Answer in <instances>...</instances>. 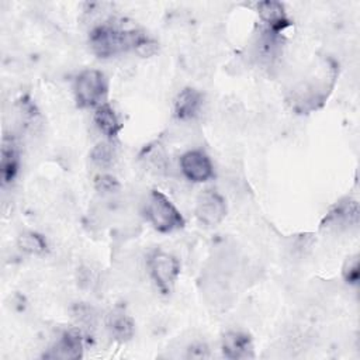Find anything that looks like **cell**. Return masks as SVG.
<instances>
[{"label":"cell","instance_id":"9a60e30c","mask_svg":"<svg viewBox=\"0 0 360 360\" xmlns=\"http://www.w3.org/2000/svg\"><path fill=\"white\" fill-rule=\"evenodd\" d=\"M17 246L20 250L28 255H42L46 250V242L42 235L37 232H24L17 239Z\"/></svg>","mask_w":360,"mask_h":360},{"label":"cell","instance_id":"3957f363","mask_svg":"<svg viewBox=\"0 0 360 360\" xmlns=\"http://www.w3.org/2000/svg\"><path fill=\"white\" fill-rule=\"evenodd\" d=\"M148 269L158 288L163 294L170 292L180 273L179 260L170 253L155 250L148 257Z\"/></svg>","mask_w":360,"mask_h":360},{"label":"cell","instance_id":"9c48e42d","mask_svg":"<svg viewBox=\"0 0 360 360\" xmlns=\"http://www.w3.org/2000/svg\"><path fill=\"white\" fill-rule=\"evenodd\" d=\"M257 13L262 21L266 24V30L270 32L280 34L291 24L284 10V6L280 1H274V0L260 1L257 4Z\"/></svg>","mask_w":360,"mask_h":360},{"label":"cell","instance_id":"4fadbf2b","mask_svg":"<svg viewBox=\"0 0 360 360\" xmlns=\"http://www.w3.org/2000/svg\"><path fill=\"white\" fill-rule=\"evenodd\" d=\"M0 169H1V179L3 183H10L18 170V155L13 146L11 142L4 141L1 148V160H0Z\"/></svg>","mask_w":360,"mask_h":360},{"label":"cell","instance_id":"30bf717a","mask_svg":"<svg viewBox=\"0 0 360 360\" xmlns=\"http://www.w3.org/2000/svg\"><path fill=\"white\" fill-rule=\"evenodd\" d=\"M201 105H202L201 93L195 89L186 87L177 94L174 100L176 117L181 121L193 120L200 112Z\"/></svg>","mask_w":360,"mask_h":360},{"label":"cell","instance_id":"8fae6325","mask_svg":"<svg viewBox=\"0 0 360 360\" xmlns=\"http://www.w3.org/2000/svg\"><path fill=\"white\" fill-rule=\"evenodd\" d=\"M105 326L110 335L118 342H127L134 336L135 325L131 316L121 308L112 309L105 318Z\"/></svg>","mask_w":360,"mask_h":360},{"label":"cell","instance_id":"ffe728a7","mask_svg":"<svg viewBox=\"0 0 360 360\" xmlns=\"http://www.w3.org/2000/svg\"><path fill=\"white\" fill-rule=\"evenodd\" d=\"M135 52L139 55V56H143V58H148V56H152L158 52V44L155 41H152L150 38H145L142 39L138 46L135 48Z\"/></svg>","mask_w":360,"mask_h":360},{"label":"cell","instance_id":"6da1fadb","mask_svg":"<svg viewBox=\"0 0 360 360\" xmlns=\"http://www.w3.org/2000/svg\"><path fill=\"white\" fill-rule=\"evenodd\" d=\"M146 217L159 232H172L184 225V218L160 191L152 190L146 202Z\"/></svg>","mask_w":360,"mask_h":360},{"label":"cell","instance_id":"2e32d148","mask_svg":"<svg viewBox=\"0 0 360 360\" xmlns=\"http://www.w3.org/2000/svg\"><path fill=\"white\" fill-rule=\"evenodd\" d=\"M143 159L156 172L160 173V172L166 170L167 159H166V153L160 145H149L143 152Z\"/></svg>","mask_w":360,"mask_h":360},{"label":"cell","instance_id":"52a82bcc","mask_svg":"<svg viewBox=\"0 0 360 360\" xmlns=\"http://www.w3.org/2000/svg\"><path fill=\"white\" fill-rule=\"evenodd\" d=\"M221 349L224 356L231 360L252 359L255 356L250 336L240 330H229L224 333L221 339Z\"/></svg>","mask_w":360,"mask_h":360},{"label":"cell","instance_id":"277c9868","mask_svg":"<svg viewBox=\"0 0 360 360\" xmlns=\"http://www.w3.org/2000/svg\"><path fill=\"white\" fill-rule=\"evenodd\" d=\"M226 215V204L221 194L214 190L202 191L195 204V217L205 226H217Z\"/></svg>","mask_w":360,"mask_h":360},{"label":"cell","instance_id":"7c38bea8","mask_svg":"<svg viewBox=\"0 0 360 360\" xmlns=\"http://www.w3.org/2000/svg\"><path fill=\"white\" fill-rule=\"evenodd\" d=\"M94 122L98 127V129L108 138L112 139L118 135L121 131L122 125L120 124V120L114 111V108L108 104L104 103L98 105L94 111Z\"/></svg>","mask_w":360,"mask_h":360},{"label":"cell","instance_id":"8992f818","mask_svg":"<svg viewBox=\"0 0 360 360\" xmlns=\"http://www.w3.org/2000/svg\"><path fill=\"white\" fill-rule=\"evenodd\" d=\"M359 224V205L357 201L345 198L339 201L325 217L322 226L333 231H343Z\"/></svg>","mask_w":360,"mask_h":360},{"label":"cell","instance_id":"5b68a950","mask_svg":"<svg viewBox=\"0 0 360 360\" xmlns=\"http://www.w3.org/2000/svg\"><path fill=\"white\" fill-rule=\"evenodd\" d=\"M180 169L184 177L194 183L207 181L214 176L212 163L202 150H188L181 155Z\"/></svg>","mask_w":360,"mask_h":360},{"label":"cell","instance_id":"ac0fdd59","mask_svg":"<svg viewBox=\"0 0 360 360\" xmlns=\"http://www.w3.org/2000/svg\"><path fill=\"white\" fill-rule=\"evenodd\" d=\"M75 316L82 325H86V328H90L96 323V312L90 307L77 305L75 308Z\"/></svg>","mask_w":360,"mask_h":360},{"label":"cell","instance_id":"d6986e66","mask_svg":"<svg viewBox=\"0 0 360 360\" xmlns=\"http://www.w3.org/2000/svg\"><path fill=\"white\" fill-rule=\"evenodd\" d=\"M96 188L100 193H115L120 188V184L111 176H100L96 179Z\"/></svg>","mask_w":360,"mask_h":360},{"label":"cell","instance_id":"e0dca14e","mask_svg":"<svg viewBox=\"0 0 360 360\" xmlns=\"http://www.w3.org/2000/svg\"><path fill=\"white\" fill-rule=\"evenodd\" d=\"M342 274H343V278L350 284H356L359 281V256L357 255L347 257L343 266Z\"/></svg>","mask_w":360,"mask_h":360},{"label":"cell","instance_id":"7a4b0ae2","mask_svg":"<svg viewBox=\"0 0 360 360\" xmlns=\"http://www.w3.org/2000/svg\"><path fill=\"white\" fill-rule=\"evenodd\" d=\"M108 82L97 69L83 70L75 80V96L80 107H98L105 103Z\"/></svg>","mask_w":360,"mask_h":360},{"label":"cell","instance_id":"5bb4252c","mask_svg":"<svg viewBox=\"0 0 360 360\" xmlns=\"http://www.w3.org/2000/svg\"><path fill=\"white\" fill-rule=\"evenodd\" d=\"M90 159L91 162L101 167V169H108L114 165L117 159V152L114 145L110 141H101L98 142L90 152Z\"/></svg>","mask_w":360,"mask_h":360},{"label":"cell","instance_id":"ba28073f","mask_svg":"<svg viewBox=\"0 0 360 360\" xmlns=\"http://www.w3.org/2000/svg\"><path fill=\"white\" fill-rule=\"evenodd\" d=\"M83 356V340L79 332L68 330L59 340L44 354L45 359H60V360H76Z\"/></svg>","mask_w":360,"mask_h":360}]
</instances>
